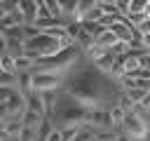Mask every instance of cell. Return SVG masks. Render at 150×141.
<instances>
[{
	"mask_svg": "<svg viewBox=\"0 0 150 141\" xmlns=\"http://www.w3.org/2000/svg\"><path fill=\"white\" fill-rule=\"evenodd\" d=\"M68 96L75 99L77 103L87 106V108H98L105 106L101 99V87L94 78V70H82L70 85H68Z\"/></svg>",
	"mask_w": 150,
	"mask_h": 141,
	"instance_id": "obj_1",
	"label": "cell"
},
{
	"mask_svg": "<svg viewBox=\"0 0 150 141\" xmlns=\"http://www.w3.org/2000/svg\"><path fill=\"white\" fill-rule=\"evenodd\" d=\"M80 54H82L80 45L66 47V49H61V52H56V54H52V56L40 59V61L35 63V68H33V70H42V73H52V75H59V78H61V75H63L73 63H77Z\"/></svg>",
	"mask_w": 150,
	"mask_h": 141,
	"instance_id": "obj_2",
	"label": "cell"
},
{
	"mask_svg": "<svg viewBox=\"0 0 150 141\" xmlns=\"http://www.w3.org/2000/svg\"><path fill=\"white\" fill-rule=\"evenodd\" d=\"M23 47H26L23 54H28L30 59H35V63H38L40 59H45V56H52V54L66 49V45H63L61 40H56V38H52V35H47V33H42V31H40V35L26 40Z\"/></svg>",
	"mask_w": 150,
	"mask_h": 141,
	"instance_id": "obj_3",
	"label": "cell"
},
{
	"mask_svg": "<svg viewBox=\"0 0 150 141\" xmlns=\"http://www.w3.org/2000/svg\"><path fill=\"white\" fill-rule=\"evenodd\" d=\"M54 113H59V127H63V125H84L87 106H82V103H77L75 99L68 96V101H61Z\"/></svg>",
	"mask_w": 150,
	"mask_h": 141,
	"instance_id": "obj_4",
	"label": "cell"
},
{
	"mask_svg": "<svg viewBox=\"0 0 150 141\" xmlns=\"http://www.w3.org/2000/svg\"><path fill=\"white\" fill-rule=\"evenodd\" d=\"M120 132H127L134 141H143V139L148 136V132H150V122L143 120L136 110H127V115H124V125H122Z\"/></svg>",
	"mask_w": 150,
	"mask_h": 141,
	"instance_id": "obj_5",
	"label": "cell"
},
{
	"mask_svg": "<svg viewBox=\"0 0 150 141\" xmlns=\"http://www.w3.org/2000/svg\"><path fill=\"white\" fill-rule=\"evenodd\" d=\"M61 87V78L59 75H52V73H42V70H33V82H30V89L33 92H59Z\"/></svg>",
	"mask_w": 150,
	"mask_h": 141,
	"instance_id": "obj_6",
	"label": "cell"
},
{
	"mask_svg": "<svg viewBox=\"0 0 150 141\" xmlns=\"http://www.w3.org/2000/svg\"><path fill=\"white\" fill-rule=\"evenodd\" d=\"M21 132H23V115L21 118H7V120H2V139L19 141Z\"/></svg>",
	"mask_w": 150,
	"mask_h": 141,
	"instance_id": "obj_7",
	"label": "cell"
},
{
	"mask_svg": "<svg viewBox=\"0 0 150 141\" xmlns=\"http://www.w3.org/2000/svg\"><path fill=\"white\" fill-rule=\"evenodd\" d=\"M26 110H30V113H35V115H40V118H47L49 113H47V106H45V99H42V94L40 92H30L28 94V108Z\"/></svg>",
	"mask_w": 150,
	"mask_h": 141,
	"instance_id": "obj_8",
	"label": "cell"
},
{
	"mask_svg": "<svg viewBox=\"0 0 150 141\" xmlns=\"http://www.w3.org/2000/svg\"><path fill=\"white\" fill-rule=\"evenodd\" d=\"M19 9H21V14L26 16V24H38V19H40V7H38L35 0H21Z\"/></svg>",
	"mask_w": 150,
	"mask_h": 141,
	"instance_id": "obj_9",
	"label": "cell"
},
{
	"mask_svg": "<svg viewBox=\"0 0 150 141\" xmlns=\"http://www.w3.org/2000/svg\"><path fill=\"white\" fill-rule=\"evenodd\" d=\"M94 66H96V70H101L103 75H108V78H110L112 66H115V56H112L110 52H105V54H101V56H96V59H94Z\"/></svg>",
	"mask_w": 150,
	"mask_h": 141,
	"instance_id": "obj_10",
	"label": "cell"
},
{
	"mask_svg": "<svg viewBox=\"0 0 150 141\" xmlns=\"http://www.w3.org/2000/svg\"><path fill=\"white\" fill-rule=\"evenodd\" d=\"M75 42H77V45H80V49L87 54V52H89V49L96 45V38H94V35H91V33H89L84 26H82V28H80V33H77V38H75Z\"/></svg>",
	"mask_w": 150,
	"mask_h": 141,
	"instance_id": "obj_11",
	"label": "cell"
},
{
	"mask_svg": "<svg viewBox=\"0 0 150 141\" xmlns=\"http://www.w3.org/2000/svg\"><path fill=\"white\" fill-rule=\"evenodd\" d=\"M96 5H98V0H77V9H75L73 21H84V19H87V14H89Z\"/></svg>",
	"mask_w": 150,
	"mask_h": 141,
	"instance_id": "obj_12",
	"label": "cell"
},
{
	"mask_svg": "<svg viewBox=\"0 0 150 141\" xmlns=\"http://www.w3.org/2000/svg\"><path fill=\"white\" fill-rule=\"evenodd\" d=\"M96 42H98L101 47H105V49H110L112 45H117V42H120V38H117V35H115V33H112V31L108 28V31H105L103 35H98V38H96Z\"/></svg>",
	"mask_w": 150,
	"mask_h": 141,
	"instance_id": "obj_13",
	"label": "cell"
},
{
	"mask_svg": "<svg viewBox=\"0 0 150 141\" xmlns=\"http://www.w3.org/2000/svg\"><path fill=\"white\" fill-rule=\"evenodd\" d=\"M82 26H84L94 38H98V35H103V33L108 31V26H103V24H98V21H89V19H84V21H82Z\"/></svg>",
	"mask_w": 150,
	"mask_h": 141,
	"instance_id": "obj_14",
	"label": "cell"
},
{
	"mask_svg": "<svg viewBox=\"0 0 150 141\" xmlns=\"http://www.w3.org/2000/svg\"><path fill=\"white\" fill-rule=\"evenodd\" d=\"M14 61H16V70H33L35 68V59H30L28 54H19V56H14Z\"/></svg>",
	"mask_w": 150,
	"mask_h": 141,
	"instance_id": "obj_15",
	"label": "cell"
},
{
	"mask_svg": "<svg viewBox=\"0 0 150 141\" xmlns=\"http://www.w3.org/2000/svg\"><path fill=\"white\" fill-rule=\"evenodd\" d=\"M124 89H127V94L134 103H143L145 96H148V89H143V87H124Z\"/></svg>",
	"mask_w": 150,
	"mask_h": 141,
	"instance_id": "obj_16",
	"label": "cell"
},
{
	"mask_svg": "<svg viewBox=\"0 0 150 141\" xmlns=\"http://www.w3.org/2000/svg\"><path fill=\"white\" fill-rule=\"evenodd\" d=\"M0 85H2V87H19V73H7V70H2Z\"/></svg>",
	"mask_w": 150,
	"mask_h": 141,
	"instance_id": "obj_17",
	"label": "cell"
},
{
	"mask_svg": "<svg viewBox=\"0 0 150 141\" xmlns=\"http://www.w3.org/2000/svg\"><path fill=\"white\" fill-rule=\"evenodd\" d=\"M0 68H2V70H7V73H19V70H16V61H14V56H12V54H2Z\"/></svg>",
	"mask_w": 150,
	"mask_h": 141,
	"instance_id": "obj_18",
	"label": "cell"
},
{
	"mask_svg": "<svg viewBox=\"0 0 150 141\" xmlns=\"http://www.w3.org/2000/svg\"><path fill=\"white\" fill-rule=\"evenodd\" d=\"M96 139L98 141H117V132H112V129H96Z\"/></svg>",
	"mask_w": 150,
	"mask_h": 141,
	"instance_id": "obj_19",
	"label": "cell"
},
{
	"mask_svg": "<svg viewBox=\"0 0 150 141\" xmlns=\"http://www.w3.org/2000/svg\"><path fill=\"white\" fill-rule=\"evenodd\" d=\"M23 35H26V40L40 35V26H38V24H23Z\"/></svg>",
	"mask_w": 150,
	"mask_h": 141,
	"instance_id": "obj_20",
	"label": "cell"
},
{
	"mask_svg": "<svg viewBox=\"0 0 150 141\" xmlns=\"http://www.w3.org/2000/svg\"><path fill=\"white\" fill-rule=\"evenodd\" d=\"M148 5H150V0H131V9H129V14H131V12H145Z\"/></svg>",
	"mask_w": 150,
	"mask_h": 141,
	"instance_id": "obj_21",
	"label": "cell"
},
{
	"mask_svg": "<svg viewBox=\"0 0 150 141\" xmlns=\"http://www.w3.org/2000/svg\"><path fill=\"white\" fill-rule=\"evenodd\" d=\"M21 0H2V12H16Z\"/></svg>",
	"mask_w": 150,
	"mask_h": 141,
	"instance_id": "obj_22",
	"label": "cell"
},
{
	"mask_svg": "<svg viewBox=\"0 0 150 141\" xmlns=\"http://www.w3.org/2000/svg\"><path fill=\"white\" fill-rule=\"evenodd\" d=\"M47 141H66V139H63V132H61V127H56V129H54V132L47 136Z\"/></svg>",
	"mask_w": 150,
	"mask_h": 141,
	"instance_id": "obj_23",
	"label": "cell"
},
{
	"mask_svg": "<svg viewBox=\"0 0 150 141\" xmlns=\"http://www.w3.org/2000/svg\"><path fill=\"white\" fill-rule=\"evenodd\" d=\"M115 5H117V7H120V9H122L127 16H129V9H131V0H115Z\"/></svg>",
	"mask_w": 150,
	"mask_h": 141,
	"instance_id": "obj_24",
	"label": "cell"
},
{
	"mask_svg": "<svg viewBox=\"0 0 150 141\" xmlns=\"http://www.w3.org/2000/svg\"><path fill=\"white\" fill-rule=\"evenodd\" d=\"M141 31H143V33H150V19H148V21L141 26Z\"/></svg>",
	"mask_w": 150,
	"mask_h": 141,
	"instance_id": "obj_25",
	"label": "cell"
},
{
	"mask_svg": "<svg viewBox=\"0 0 150 141\" xmlns=\"http://www.w3.org/2000/svg\"><path fill=\"white\" fill-rule=\"evenodd\" d=\"M33 141H45V139H40V136H38V139H33Z\"/></svg>",
	"mask_w": 150,
	"mask_h": 141,
	"instance_id": "obj_26",
	"label": "cell"
},
{
	"mask_svg": "<svg viewBox=\"0 0 150 141\" xmlns=\"http://www.w3.org/2000/svg\"><path fill=\"white\" fill-rule=\"evenodd\" d=\"M103 2H115V0H103Z\"/></svg>",
	"mask_w": 150,
	"mask_h": 141,
	"instance_id": "obj_27",
	"label": "cell"
}]
</instances>
